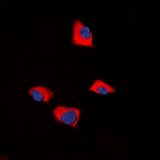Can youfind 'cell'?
Wrapping results in <instances>:
<instances>
[{"instance_id": "1", "label": "cell", "mask_w": 160, "mask_h": 160, "mask_svg": "<svg viewBox=\"0 0 160 160\" xmlns=\"http://www.w3.org/2000/svg\"><path fill=\"white\" fill-rule=\"evenodd\" d=\"M81 111L78 108H68L65 106H58L53 110V115L55 119L64 125L77 128Z\"/></svg>"}, {"instance_id": "2", "label": "cell", "mask_w": 160, "mask_h": 160, "mask_svg": "<svg viewBox=\"0 0 160 160\" xmlns=\"http://www.w3.org/2000/svg\"><path fill=\"white\" fill-rule=\"evenodd\" d=\"M72 42L76 46L95 48V45L93 44V33L79 19H76L74 22Z\"/></svg>"}, {"instance_id": "3", "label": "cell", "mask_w": 160, "mask_h": 160, "mask_svg": "<svg viewBox=\"0 0 160 160\" xmlns=\"http://www.w3.org/2000/svg\"><path fill=\"white\" fill-rule=\"evenodd\" d=\"M28 94L36 102H48L54 97V93L52 91L42 86H36L31 88L28 91Z\"/></svg>"}, {"instance_id": "4", "label": "cell", "mask_w": 160, "mask_h": 160, "mask_svg": "<svg viewBox=\"0 0 160 160\" xmlns=\"http://www.w3.org/2000/svg\"><path fill=\"white\" fill-rule=\"evenodd\" d=\"M89 91H93L98 95H107L110 93H115L116 90L109 84L106 83L102 80L96 79L89 88Z\"/></svg>"}]
</instances>
